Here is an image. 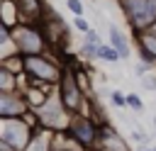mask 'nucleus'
I'll return each mask as SVG.
<instances>
[{
	"mask_svg": "<svg viewBox=\"0 0 156 151\" xmlns=\"http://www.w3.org/2000/svg\"><path fill=\"white\" fill-rule=\"evenodd\" d=\"M10 32H12L17 51L22 56H37V54H46L49 51V39H46V34H44L39 22H20Z\"/></svg>",
	"mask_w": 156,
	"mask_h": 151,
	"instance_id": "1",
	"label": "nucleus"
},
{
	"mask_svg": "<svg viewBox=\"0 0 156 151\" xmlns=\"http://www.w3.org/2000/svg\"><path fill=\"white\" fill-rule=\"evenodd\" d=\"M63 68L58 61H54L49 54H37V56H24V76L32 80V83H41V85H51L56 88L61 76H63Z\"/></svg>",
	"mask_w": 156,
	"mask_h": 151,
	"instance_id": "2",
	"label": "nucleus"
},
{
	"mask_svg": "<svg viewBox=\"0 0 156 151\" xmlns=\"http://www.w3.org/2000/svg\"><path fill=\"white\" fill-rule=\"evenodd\" d=\"M34 124L27 117H2L0 122V141L10 144L15 151H24L34 136Z\"/></svg>",
	"mask_w": 156,
	"mask_h": 151,
	"instance_id": "3",
	"label": "nucleus"
},
{
	"mask_svg": "<svg viewBox=\"0 0 156 151\" xmlns=\"http://www.w3.org/2000/svg\"><path fill=\"white\" fill-rule=\"evenodd\" d=\"M56 90H58V95H61L63 105H66L73 114L83 112V105H85V90H83V88H80V83H78L76 68H63V76H61V80H58Z\"/></svg>",
	"mask_w": 156,
	"mask_h": 151,
	"instance_id": "4",
	"label": "nucleus"
},
{
	"mask_svg": "<svg viewBox=\"0 0 156 151\" xmlns=\"http://www.w3.org/2000/svg\"><path fill=\"white\" fill-rule=\"evenodd\" d=\"M117 7L122 10V15L129 22L132 32L149 29L154 24V19H151V0H117Z\"/></svg>",
	"mask_w": 156,
	"mask_h": 151,
	"instance_id": "5",
	"label": "nucleus"
},
{
	"mask_svg": "<svg viewBox=\"0 0 156 151\" xmlns=\"http://www.w3.org/2000/svg\"><path fill=\"white\" fill-rule=\"evenodd\" d=\"M100 122L98 119H93L90 114H85V112H78V114H73V119H71V127H68V132L85 146V149H93V146H98V139H100Z\"/></svg>",
	"mask_w": 156,
	"mask_h": 151,
	"instance_id": "6",
	"label": "nucleus"
},
{
	"mask_svg": "<svg viewBox=\"0 0 156 151\" xmlns=\"http://www.w3.org/2000/svg\"><path fill=\"white\" fill-rule=\"evenodd\" d=\"M29 105L22 93H0V117H24Z\"/></svg>",
	"mask_w": 156,
	"mask_h": 151,
	"instance_id": "7",
	"label": "nucleus"
},
{
	"mask_svg": "<svg viewBox=\"0 0 156 151\" xmlns=\"http://www.w3.org/2000/svg\"><path fill=\"white\" fill-rule=\"evenodd\" d=\"M134 41H136V51H139L141 61L156 66V32L139 29V32H134Z\"/></svg>",
	"mask_w": 156,
	"mask_h": 151,
	"instance_id": "8",
	"label": "nucleus"
},
{
	"mask_svg": "<svg viewBox=\"0 0 156 151\" xmlns=\"http://www.w3.org/2000/svg\"><path fill=\"white\" fill-rule=\"evenodd\" d=\"M98 151H132L129 144L117 134V129H112L107 122L100 127V139H98Z\"/></svg>",
	"mask_w": 156,
	"mask_h": 151,
	"instance_id": "9",
	"label": "nucleus"
},
{
	"mask_svg": "<svg viewBox=\"0 0 156 151\" xmlns=\"http://www.w3.org/2000/svg\"><path fill=\"white\" fill-rule=\"evenodd\" d=\"M22 22H41L51 10L44 5V0H17Z\"/></svg>",
	"mask_w": 156,
	"mask_h": 151,
	"instance_id": "10",
	"label": "nucleus"
},
{
	"mask_svg": "<svg viewBox=\"0 0 156 151\" xmlns=\"http://www.w3.org/2000/svg\"><path fill=\"white\" fill-rule=\"evenodd\" d=\"M24 151H54V132L46 127H37L32 141L27 144Z\"/></svg>",
	"mask_w": 156,
	"mask_h": 151,
	"instance_id": "11",
	"label": "nucleus"
},
{
	"mask_svg": "<svg viewBox=\"0 0 156 151\" xmlns=\"http://www.w3.org/2000/svg\"><path fill=\"white\" fill-rule=\"evenodd\" d=\"M107 39H110V44L119 51V56H122V58H129V56H132L129 39H127V34H124L117 24H110V27H107Z\"/></svg>",
	"mask_w": 156,
	"mask_h": 151,
	"instance_id": "12",
	"label": "nucleus"
},
{
	"mask_svg": "<svg viewBox=\"0 0 156 151\" xmlns=\"http://www.w3.org/2000/svg\"><path fill=\"white\" fill-rule=\"evenodd\" d=\"M22 22V15H20V5L17 0H2V27L12 29Z\"/></svg>",
	"mask_w": 156,
	"mask_h": 151,
	"instance_id": "13",
	"label": "nucleus"
},
{
	"mask_svg": "<svg viewBox=\"0 0 156 151\" xmlns=\"http://www.w3.org/2000/svg\"><path fill=\"white\" fill-rule=\"evenodd\" d=\"M20 80H22V76H17V73H12V71L0 66V90L2 93H20L22 90Z\"/></svg>",
	"mask_w": 156,
	"mask_h": 151,
	"instance_id": "14",
	"label": "nucleus"
},
{
	"mask_svg": "<svg viewBox=\"0 0 156 151\" xmlns=\"http://www.w3.org/2000/svg\"><path fill=\"white\" fill-rule=\"evenodd\" d=\"M0 66L7 68V71H12V73H17V76H22L24 73V56L22 54H12L7 58H0Z\"/></svg>",
	"mask_w": 156,
	"mask_h": 151,
	"instance_id": "15",
	"label": "nucleus"
},
{
	"mask_svg": "<svg viewBox=\"0 0 156 151\" xmlns=\"http://www.w3.org/2000/svg\"><path fill=\"white\" fill-rule=\"evenodd\" d=\"M95 58L107 61V63H117V61H122L119 51H117L112 44H100V46H98V56H95Z\"/></svg>",
	"mask_w": 156,
	"mask_h": 151,
	"instance_id": "16",
	"label": "nucleus"
},
{
	"mask_svg": "<svg viewBox=\"0 0 156 151\" xmlns=\"http://www.w3.org/2000/svg\"><path fill=\"white\" fill-rule=\"evenodd\" d=\"M127 107L132 110V112H136V114H141L144 110H146V105H144V100L136 95V93H129L127 95Z\"/></svg>",
	"mask_w": 156,
	"mask_h": 151,
	"instance_id": "17",
	"label": "nucleus"
},
{
	"mask_svg": "<svg viewBox=\"0 0 156 151\" xmlns=\"http://www.w3.org/2000/svg\"><path fill=\"white\" fill-rule=\"evenodd\" d=\"M110 102H112L117 110H129V107H127V95L119 93V90H110Z\"/></svg>",
	"mask_w": 156,
	"mask_h": 151,
	"instance_id": "18",
	"label": "nucleus"
},
{
	"mask_svg": "<svg viewBox=\"0 0 156 151\" xmlns=\"http://www.w3.org/2000/svg\"><path fill=\"white\" fill-rule=\"evenodd\" d=\"M66 7H68V12H73V17H83L85 15V7H83L80 0H66Z\"/></svg>",
	"mask_w": 156,
	"mask_h": 151,
	"instance_id": "19",
	"label": "nucleus"
},
{
	"mask_svg": "<svg viewBox=\"0 0 156 151\" xmlns=\"http://www.w3.org/2000/svg\"><path fill=\"white\" fill-rule=\"evenodd\" d=\"M141 88L144 90H149V93H156V73H146L144 78H141Z\"/></svg>",
	"mask_w": 156,
	"mask_h": 151,
	"instance_id": "20",
	"label": "nucleus"
},
{
	"mask_svg": "<svg viewBox=\"0 0 156 151\" xmlns=\"http://www.w3.org/2000/svg\"><path fill=\"white\" fill-rule=\"evenodd\" d=\"M73 29L80 32V34H85V32H90L93 27H90V22H88L85 17H73Z\"/></svg>",
	"mask_w": 156,
	"mask_h": 151,
	"instance_id": "21",
	"label": "nucleus"
},
{
	"mask_svg": "<svg viewBox=\"0 0 156 151\" xmlns=\"http://www.w3.org/2000/svg\"><path fill=\"white\" fill-rule=\"evenodd\" d=\"M83 41H88V44H102V39H100L98 29H90V32H85V34H83Z\"/></svg>",
	"mask_w": 156,
	"mask_h": 151,
	"instance_id": "22",
	"label": "nucleus"
},
{
	"mask_svg": "<svg viewBox=\"0 0 156 151\" xmlns=\"http://www.w3.org/2000/svg\"><path fill=\"white\" fill-rule=\"evenodd\" d=\"M139 151H156V149H149V146H139Z\"/></svg>",
	"mask_w": 156,
	"mask_h": 151,
	"instance_id": "23",
	"label": "nucleus"
},
{
	"mask_svg": "<svg viewBox=\"0 0 156 151\" xmlns=\"http://www.w3.org/2000/svg\"><path fill=\"white\" fill-rule=\"evenodd\" d=\"M149 29H154V32H156V22H154V24H151V27H149Z\"/></svg>",
	"mask_w": 156,
	"mask_h": 151,
	"instance_id": "24",
	"label": "nucleus"
}]
</instances>
